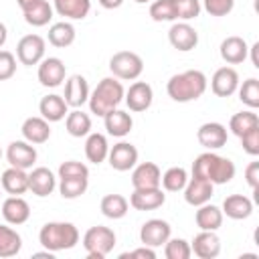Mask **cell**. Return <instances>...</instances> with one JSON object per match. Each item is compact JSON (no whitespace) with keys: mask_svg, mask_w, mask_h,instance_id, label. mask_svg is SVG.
I'll return each mask as SVG.
<instances>
[{"mask_svg":"<svg viewBox=\"0 0 259 259\" xmlns=\"http://www.w3.org/2000/svg\"><path fill=\"white\" fill-rule=\"evenodd\" d=\"M24 20L30 24V26H45L49 24V20L53 18V6L47 2V0H40L36 2L32 8L24 10Z\"/></svg>","mask_w":259,"mask_h":259,"instance_id":"obj_38","label":"cell"},{"mask_svg":"<svg viewBox=\"0 0 259 259\" xmlns=\"http://www.w3.org/2000/svg\"><path fill=\"white\" fill-rule=\"evenodd\" d=\"M0 158H2V150H0Z\"/></svg>","mask_w":259,"mask_h":259,"instance_id":"obj_55","label":"cell"},{"mask_svg":"<svg viewBox=\"0 0 259 259\" xmlns=\"http://www.w3.org/2000/svg\"><path fill=\"white\" fill-rule=\"evenodd\" d=\"M45 57V38L38 34H26L16 45V59L22 65H38Z\"/></svg>","mask_w":259,"mask_h":259,"instance_id":"obj_7","label":"cell"},{"mask_svg":"<svg viewBox=\"0 0 259 259\" xmlns=\"http://www.w3.org/2000/svg\"><path fill=\"white\" fill-rule=\"evenodd\" d=\"M249 51H251V63H253V67H255V69H259V57H257V51H259V42H255V45H253Z\"/></svg>","mask_w":259,"mask_h":259,"instance_id":"obj_51","label":"cell"},{"mask_svg":"<svg viewBox=\"0 0 259 259\" xmlns=\"http://www.w3.org/2000/svg\"><path fill=\"white\" fill-rule=\"evenodd\" d=\"M99 4L107 10H113V8H119L123 4V0H99Z\"/></svg>","mask_w":259,"mask_h":259,"instance_id":"obj_50","label":"cell"},{"mask_svg":"<svg viewBox=\"0 0 259 259\" xmlns=\"http://www.w3.org/2000/svg\"><path fill=\"white\" fill-rule=\"evenodd\" d=\"M103 121H105L107 134L113 136V138H123V136H127V134L132 132V127H134L132 115H130L127 111L117 109V107L111 109V111H107V113L103 115Z\"/></svg>","mask_w":259,"mask_h":259,"instance_id":"obj_22","label":"cell"},{"mask_svg":"<svg viewBox=\"0 0 259 259\" xmlns=\"http://www.w3.org/2000/svg\"><path fill=\"white\" fill-rule=\"evenodd\" d=\"M65 63L57 57H49L38 65V81L45 87H59L65 81Z\"/></svg>","mask_w":259,"mask_h":259,"instance_id":"obj_17","label":"cell"},{"mask_svg":"<svg viewBox=\"0 0 259 259\" xmlns=\"http://www.w3.org/2000/svg\"><path fill=\"white\" fill-rule=\"evenodd\" d=\"M63 99L67 101V105L79 109L83 103H87L89 99V85H87V79L83 75H73L67 79L65 83V95Z\"/></svg>","mask_w":259,"mask_h":259,"instance_id":"obj_18","label":"cell"},{"mask_svg":"<svg viewBox=\"0 0 259 259\" xmlns=\"http://www.w3.org/2000/svg\"><path fill=\"white\" fill-rule=\"evenodd\" d=\"M212 182L200 176H192L184 186V200L192 206H200L210 200L212 196Z\"/></svg>","mask_w":259,"mask_h":259,"instance_id":"obj_16","label":"cell"},{"mask_svg":"<svg viewBox=\"0 0 259 259\" xmlns=\"http://www.w3.org/2000/svg\"><path fill=\"white\" fill-rule=\"evenodd\" d=\"M107 158H109V166L113 170L125 172V170H130V168L136 166V162H138V150L130 142H119L113 148H109Z\"/></svg>","mask_w":259,"mask_h":259,"instance_id":"obj_12","label":"cell"},{"mask_svg":"<svg viewBox=\"0 0 259 259\" xmlns=\"http://www.w3.org/2000/svg\"><path fill=\"white\" fill-rule=\"evenodd\" d=\"M20 132L24 140L30 144H45L51 138V127L45 117H26Z\"/></svg>","mask_w":259,"mask_h":259,"instance_id":"obj_27","label":"cell"},{"mask_svg":"<svg viewBox=\"0 0 259 259\" xmlns=\"http://www.w3.org/2000/svg\"><path fill=\"white\" fill-rule=\"evenodd\" d=\"M20 247H22L20 235L14 229H10V227L0 225V257H14V255H18Z\"/></svg>","mask_w":259,"mask_h":259,"instance_id":"obj_35","label":"cell"},{"mask_svg":"<svg viewBox=\"0 0 259 259\" xmlns=\"http://www.w3.org/2000/svg\"><path fill=\"white\" fill-rule=\"evenodd\" d=\"M164 255L166 259H188L192 255V249L184 239H168L164 243Z\"/></svg>","mask_w":259,"mask_h":259,"instance_id":"obj_42","label":"cell"},{"mask_svg":"<svg viewBox=\"0 0 259 259\" xmlns=\"http://www.w3.org/2000/svg\"><path fill=\"white\" fill-rule=\"evenodd\" d=\"M241 146L249 156H259V125L249 130L247 134H243L241 138Z\"/></svg>","mask_w":259,"mask_h":259,"instance_id":"obj_46","label":"cell"},{"mask_svg":"<svg viewBox=\"0 0 259 259\" xmlns=\"http://www.w3.org/2000/svg\"><path fill=\"white\" fill-rule=\"evenodd\" d=\"M6 38H8V30H6V26L0 22V47H4Z\"/></svg>","mask_w":259,"mask_h":259,"instance_id":"obj_53","label":"cell"},{"mask_svg":"<svg viewBox=\"0 0 259 259\" xmlns=\"http://www.w3.org/2000/svg\"><path fill=\"white\" fill-rule=\"evenodd\" d=\"M119 259H156V251L152 247H140V249H134V251H127V253H121Z\"/></svg>","mask_w":259,"mask_h":259,"instance_id":"obj_48","label":"cell"},{"mask_svg":"<svg viewBox=\"0 0 259 259\" xmlns=\"http://www.w3.org/2000/svg\"><path fill=\"white\" fill-rule=\"evenodd\" d=\"M38 241L45 249L57 253V251H67L73 249L79 243V231L73 223H63V221H53L42 225L38 233Z\"/></svg>","mask_w":259,"mask_h":259,"instance_id":"obj_3","label":"cell"},{"mask_svg":"<svg viewBox=\"0 0 259 259\" xmlns=\"http://www.w3.org/2000/svg\"><path fill=\"white\" fill-rule=\"evenodd\" d=\"M75 40V26L71 22H57L49 28V42L57 49H65Z\"/></svg>","mask_w":259,"mask_h":259,"instance_id":"obj_33","label":"cell"},{"mask_svg":"<svg viewBox=\"0 0 259 259\" xmlns=\"http://www.w3.org/2000/svg\"><path fill=\"white\" fill-rule=\"evenodd\" d=\"M109 154V144L107 138L103 134H87V142H85V156L89 162L93 164H101Z\"/></svg>","mask_w":259,"mask_h":259,"instance_id":"obj_31","label":"cell"},{"mask_svg":"<svg viewBox=\"0 0 259 259\" xmlns=\"http://www.w3.org/2000/svg\"><path fill=\"white\" fill-rule=\"evenodd\" d=\"M89 186V176H71V178H61L59 182V192L63 198H79L85 194Z\"/></svg>","mask_w":259,"mask_h":259,"instance_id":"obj_36","label":"cell"},{"mask_svg":"<svg viewBox=\"0 0 259 259\" xmlns=\"http://www.w3.org/2000/svg\"><path fill=\"white\" fill-rule=\"evenodd\" d=\"M65 127L67 132L73 136V138H83L91 132V117L81 111V109H75L71 113H67V119H65Z\"/></svg>","mask_w":259,"mask_h":259,"instance_id":"obj_34","label":"cell"},{"mask_svg":"<svg viewBox=\"0 0 259 259\" xmlns=\"http://www.w3.org/2000/svg\"><path fill=\"white\" fill-rule=\"evenodd\" d=\"M16 73V57L10 51H0V81L10 79Z\"/></svg>","mask_w":259,"mask_h":259,"instance_id":"obj_47","label":"cell"},{"mask_svg":"<svg viewBox=\"0 0 259 259\" xmlns=\"http://www.w3.org/2000/svg\"><path fill=\"white\" fill-rule=\"evenodd\" d=\"M251 212H253V202L245 194H231L223 202V214H227L233 221L249 219Z\"/></svg>","mask_w":259,"mask_h":259,"instance_id":"obj_25","label":"cell"},{"mask_svg":"<svg viewBox=\"0 0 259 259\" xmlns=\"http://www.w3.org/2000/svg\"><path fill=\"white\" fill-rule=\"evenodd\" d=\"M237 89H239V99H241L245 105H249L251 109L259 107V81H257L255 77L243 81V85L237 87Z\"/></svg>","mask_w":259,"mask_h":259,"instance_id":"obj_41","label":"cell"},{"mask_svg":"<svg viewBox=\"0 0 259 259\" xmlns=\"http://www.w3.org/2000/svg\"><path fill=\"white\" fill-rule=\"evenodd\" d=\"M0 182H2V188L12 196L24 194L28 190V174L20 168H14V166H10L8 170L2 172Z\"/></svg>","mask_w":259,"mask_h":259,"instance_id":"obj_28","label":"cell"},{"mask_svg":"<svg viewBox=\"0 0 259 259\" xmlns=\"http://www.w3.org/2000/svg\"><path fill=\"white\" fill-rule=\"evenodd\" d=\"M18 2V6H20V10L24 12V10H28V8H32L36 2H40V0H16Z\"/></svg>","mask_w":259,"mask_h":259,"instance_id":"obj_52","label":"cell"},{"mask_svg":"<svg viewBox=\"0 0 259 259\" xmlns=\"http://www.w3.org/2000/svg\"><path fill=\"white\" fill-rule=\"evenodd\" d=\"M245 180L251 186V190H257V186H259V162H251L245 168Z\"/></svg>","mask_w":259,"mask_h":259,"instance_id":"obj_49","label":"cell"},{"mask_svg":"<svg viewBox=\"0 0 259 259\" xmlns=\"http://www.w3.org/2000/svg\"><path fill=\"white\" fill-rule=\"evenodd\" d=\"M150 16L156 22H172V20H178L172 0H154L152 6H150Z\"/></svg>","mask_w":259,"mask_h":259,"instance_id":"obj_40","label":"cell"},{"mask_svg":"<svg viewBox=\"0 0 259 259\" xmlns=\"http://www.w3.org/2000/svg\"><path fill=\"white\" fill-rule=\"evenodd\" d=\"M166 202V194L162 188H134L130 196V204L136 210H156Z\"/></svg>","mask_w":259,"mask_h":259,"instance_id":"obj_15","label":"cell"},{"mask_svg":"<svg viewBox=\"0 0 259 259\" xmlns=\"http://www.w3.org/2000/svg\"><path fill=\"white\" fill-rule=\"evenodd\" d=\"M259 125V117H257V113H253V111H239V113H235L233 117H231V121H229V130L237 136V138H241L243 134H247L249 130H253V127H257Z\"/></svg>","mask_w":259,"mask_h":259,"instance_id":"obj_39","label":"cell"},{"mask_svg":"<svg viewBox=\"0 0 259 259\" xmlns=\"http://www.w3.org/2000/svg\"><path fill=\"white\" fill-rule=\"evenodd\" d=\"M170 233H172V227L162 221V219H150L142 225L140 229V241L146 245V247H162L168 239H170Z\"/></svg>","mask_w":259,"mask_h":259,"instance_id":"obj_8","label":"cell"},{"mask_svg":"<svg viewBox=\"0 0 259 259\" xmlns=\"http://www.w3.org/2000/svg\"><path fill=\"white\" fill-rule=\"evenodd\" d=\"M83 247H85L89 259H103L115 247V233L103 225L91 227L83 235Z\"/></svg>","mask_w":259,"mask_h":259,"instance_id":"obj_5","label":"cell"},{"mask_svg":"<svg viewBox=\"0 0 259 259\" xmlns=\"http://www.w3.org/2000/svg\"><path fill=\"white\" fill-rule=\"evenodd\" d=\"M190 249L200 259H214L221 253V239L214 235V231H200L190 243Z\"/></svg>","mask_w":259,"mask_h":259,"instance_id":"obj_19","label":"cell"},{"mask_svg":"<svg viewBox=\"0 0 259 259\" xmlns=\"http://www.w3.org/2000/svg\"><path fill=\"white\" fill-rule=\"evenodd\" d=\"M172 4L180 20H192L200 14V0H172Z\"/></svg>","mask_w":259,"mask_h":259,"instance_id":"obj_43","label":"cell"},{"mask_svg":"<svg viewBox=\"0 0 259 259\" xmlns=\"http://www.w3.org/2000/svg\"><path fill=\"white\" fill-rule=\"evenodd\" d=\"M123 85L115 79V77H105L97 83V87L93 89V93L89 95V109L91 113L103 117L107 111L115 109L121 101H123Z\"/></svg>","mask_w":259,"mask_h":259,"instance_id":"obj_4","label":"cell"},{"mask_svg":"<svg viewBox=\"0 0 259 259\" xmlns=\"http://www.w3.org/2000/svg\"><path fill=\"white\" fill-rule=\"evenodd\" d=\"M166 91L178 103L196 101L206 91V77H204L202 71H196V69H190V71L172 75L168 79Z\"/></svg>","mask_w":259,"mask_h":259,"instance_id":"obj_2","label":"cell"},{"mask_svg":"<svg viewBox=\"0 0 259 259\" xmlns=\"http://www.w3.org/2000/svg\"><path fill=\"white\" fill-rule=\"evenodd\" d=\"M235 172H237L235 164L229 158L214 154L212 150L196 156V160L192 162V176L206 178L212 184H227V182H231L235 178Z\"/></svg>","mask_w":259,"mask_h":259,"instance_id":"obj_1","label":"cell"},{"mask_svg":"<svg viewBox=\"0 0 259 259\" xmlns=\"http://www.w3.org/2000/svg\"><path fill=\"white\" fill-rule=\"evenodd\" d=\"M134 2H138V4H146V2H150V0H134Z\"/></svg>","mask_w":259,"mask_h":259,"instance_id":"obj_54","label":"cell"},{"mask_svg":"<svg viewBox=\"0 0 259 259\" xmlns=\"http://www.w3.org/2000/svg\"><path fill=\"white\" fill-rule=\"evenodd\" d=\"M239 87V73L233 67H221L210 79V89L217 97H231Z\"/></svg>","mask_w":259,"mask_h":259,"instance_id":"obj_13","label":"cell"},{"mask_svg":"<svg viewBox=\"0 0 259 259\" xmlns=\"http://www.w3.org/2000/svg\"><path fill=\"white\" fill-rule=\"evenodd\" d=\"M99 206H101L103 217L117 221V219H123V217L127 214L130 202H127L121 194H107V196L101 198V204H99Z\"/></svg>","mask_w":259,"mask_h":259,"instance_id":"obj_32","label":"cell"},{"mask_svg":"<svg viewBox=\"0 0 259 259\" xmlns=\"http://www.w3.org/2000/svg\"><path fill=\"white\" fill-rule=\"evenodd\" d=\"M55 186H57V178L45 166H38L28 174V190H32V194L36 196H49L55 190Z\"/></svg>","mask_w":259,"mask_h":259,"instance_id":"obj_23","label":"cell"},{"mask_svg":"<svg viewBox=\"0 0 259 259\" xmlns=\"http://www.w3.org/2000/svg\"><path fill=\"white\" fill-rule=\"evenodd\" d=\"M186 182H188V174H186V170L180 168V166L168 168V170L162 174V178H160V184H162L164 190H168V192H180V190H184Z\"/></svg>","mask_w":259,"mask_h":259,"instance_id":"obj_37","label":"cell"},{"mask_svg":"<svg viewBox=\"0 0 259 259\" xmlns=\"http://www.w3.org/2000/svg\"><path fill=\"white\" fill-rule=\"evenodd\" d=\"M109 71L113 73L115 79L123 81H134L142 75L144 71V61L140 55L132 51H119L109 59Z\"/></svg>","mask_w":259,"mask_h":259,"instance_id":"obj_6","label":"cell"},{"mask_svg":"<svg viewBox=\"0 0 259 259\" xmlns=\"http://www.w3.org/2000/svg\"><path fill=\"white\" fill-rule=\"evenodd\" d=\"M247 53H249V47H247L245 38H241V36H227L221 42V57L229 65L243 63L247 59Z\"/></svg>","mask_w":259,"mask_h":259,"instance_id":"obj_24","label":"cell"},{"mask_svg":"<svg viewBox=\"0 0 259 259\" xmlns=\"http://www.w3.org/2000/svg\"><path fill=\"white\" fill-rule=\"evenodd\" d=\"M194 221H196V227L200 231H217L221 225H223V210L214 204H200L196 214H194Z\"/></svg>","mask_w":259,"mask_h":259,"instance_id":"obj_29","label":"cell"},{"mask_svg":"<svg viewBox=\"0 0 259 259\" xmlns=\"http://www.w3.org/2000/svg\"><path fill=\"white\" fill-rule=\"evenodd\" d=\"M198 144L206 150H219L227 144V127L219 121H206L196 132Z\"/></svg>","mask_w":259,"mask_h":259,"instance_id":"obj_14","label":"cell"},{"mask_svg":"<svg viewBox=\"0 0 259 259\" xmlns=\"http://www.w3.org/2000/svg\"><path fill=\"white\" fill-rule=\"evenodd\" d=\"M168 40L176 51L188 53L198 45V32L188 22H174L168 30Z\"/></svg>","mask_w":259,"mask_h":259,"instance_id":"obj_9","label":"cell"},{"mask_svg":"<svg viewBox=\"0 0 259 259\" xmlns=\"http://www.w3.org/2000/svg\"><path fill=\"white\" fill-rule=\"evenodd\" d=\"M55 10L59 16L83 20L91 10V0H55Z\"/></svg>","mask_w":259,"mask_h":259,"instance_id":"obj_30","label":"cell"},{"mask_svg":"<svg viewBox=\"0 0 259 259\" xmlns=\"http://www.w3.org/2000/svg\"><path fill=\"white\" fill-rule=\"evenodd\" d=\"M123 101L127 103L130 111H146L154 101V91L146 81H136L123 93Z\"/></svg>","mask_w":259,"mask_h":259,"instance_id":"obj_11","label":"cell"},{"mask_svg":"<svg viewBox=\"0 0 259 259\" xmlns=\"http://www.w3.org/2000/svg\"><path fill=\"white\" fill-rule=\"evenodd\" d=\"M71 176H89V168L83 162L67 160L59 166V178H71Z\"/></svg>","mask_w":259,"mask_h":259,"instance_id":"obj_44","label":"cell"},{"mask_svg":"<svg viewBox=\"0 0 259 259\" xmlns=\"http://www.w3.org/2000/svg\"><path fill=\"white\" fill-rule=\"evenodd\" d=\"M160 178H162V172L154 162H142L132 172L134 188H158Z\"/></svg>","mask_w":259,"mask_h":259,"instance_id":"obj_20","label":"cell"},{"mask_svg":"<svg viewBox=\"0 0 259 259\" xmlns=\"http://www.w3.org/2000/svg\"><path fill=\"white\" fill-rule=\"evenodd\" d=\"M2 217L8 225H24L30 217V206L20 196H8L2 202Z\"/></svg>","mask_w":259,"mask_h":259,"instance_id":"obj_21","label":"cell"},{"mask_svg":"<svg viewBox=\"0 0 259 259\" xmlns=\"http://www.w3.org/2000/svg\"><path fill=\"white\" fill-rule=\"evenodd\" d=\"M6 160H8L10 166L20 168V170H26V168H30L36 162V150H34V146L30 142L16 140V142H10L8 144Z\"/></svg>","mask_w":259,"mask_h":259,"instance_id":"obj_10","label":"cell"},{"mask_svg":"<svg viewBox=\"0 0 259 259\" xmlns=\"http://www.w3.org/2000/svg\"><path fill=\"white\" fill-rule=\"evenodd\" d=\"M67 101L63 99V95H55V93H51V95H45L42 99H40V103H38V111H40V115L51 123V121H61L69 111H67Z\"/></svg>","mask_w":259,"mask_h":259,"instance_id":"obj_26","label":"cell"},{"mask_svg":"<svg viewBox=\"0 0 259 259\" xmlns=\"http://www.w3.org/2000/svg\"><path fill=\"white\" fill-rule=\"evenodd\" d=\"M202 6L210 16H227L233 10L235 0H202Z\"/></svg>","mask_w":259,"mask_h":259,"instance_id":"obj_45","label":"cell"}]
</instances>
